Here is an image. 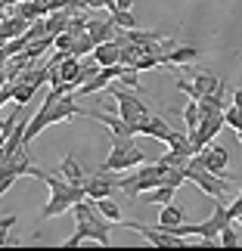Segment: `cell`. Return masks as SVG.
<instances>
[{"label":"cell","mask_w":242,"mask_h":251,"mask_svg":"<svg viewBox=\"0 0 242 251\" xmlns=\"http://www.w3.org/2000/svg\"><path fill=\"white\" fill-rule=\"evenodd\" d=\"M72 214H75V233L65 239V248H75V245H81V242H96V245H112V226L109 220L103 217V211L96 208V201L93 199H81L78 205L72 208Z\"/></svg>","instance_id":"1"},{"label":"cell","mask_w":242,"mask_h":251,"mask_svg":"<svg viewBox=\"0 0 242 251\" xmlns=\"http://www.w3.org/2000/svg\"><path fill=\"white\" fill-rule=\"evenodd\" d=\"M34 177L44 180L47 186H50V199H47V205H44V211H41V220L59 217V214H65V211H72L81 199H87V196H84V186H75V183H69L62 174H47V171L37 168Z\"/></svg>","instance_id":"2"},{"label":"cell","mask_w":242,"mask_h":251,"mask_svg":"<svg viewBox=\"0 0 242 251\" xmlns=\"http://www.w3.org/2000/svg\"><path fill=\"white\" fill-rule=\"evenodd\" d=\"M146 161L143 149L134 146V137H112V149H109V158L100 165V171H109V174H118V171H131Z\"/></svg>","instance_id":"3"},{"label":"cell","mask_w":242,"mask_h":251,"mask_svg":"<svg viewBox=\"0 0 242 251\" xmlns=\"http://www.w3.org/2000/svg\"><path fill=\"white\" fill-rule=\"evenodd\" d=\"M187 177L196 183V186L205 192V196H211V199H224L227 192L233 189V183H230L224 174L208 171L205 165H202V158H199V155H192V158H189V165H187Z\"/></svg>","instance_id":"4"},{"label":"cell","mask_w":242,"mask_h":251,"mask_svg":"<svg viewBox=\"0 0 242 251\" xmlns=\"http://www.w3.org/2000/svg\"><path fill=\"white\" fill-rule=\"evenodd\" d=\"M161 183H164V168L159 165V161H152V165L134 171V174H128V177H121V180H118V189H121L128 199H137L140 192L156 189V186H161Z\"/></svg>","instance_id":"5"},{"label":"cell","mask_w":242,"mask_h":251,"mask_svg":"<svg viewBox=\"0 0 242 251\" xmlns=\"http://www.w3.org/2000/svg\"><path fill=\"white\" fill-rule=\"evenodd\" d=\"M109 96H115V105H118V115H121V118L131 124L134 130L140 133L143 121H146L149 115H152V112L146 109V102H143L140 96H134V93H131V87H128V90H109Z\"/></svg>","instance_id":"6"},{"label":"cell","mask_w":242,"mask_h":251,"mask_svg":"<svg viewBox=\"0 0 242 251\" xmlns=\"http://www.w3.org/2000/svg\"><path fill=\"white\" fill-rule=\"evenodd\" d=\"M115 226L140 233L149 245H161V248H180V245H183V236H174L171 229H164V226H159V224H156V226H146V224H134V220H118Z\"/></svg>","instance_id":"7"},{"label":"cell","mask_w":242,"mask_h":251,"mask_svg":"<svg viewBox=\"0 0 242 251\" xmlns=\"http://www.w3.org/2000/svg\"><path fill=\"white\" fill-rule=\"evenodd\" d=\"M115 189H118V180H115L109 171H100V168H96L93 174H87V180H84V196L93 199V201L112 196Z\"/></svg>","instance_id":"8"},{"label":"cell","mask_w":242,"mask_h":251,"mask_svg":"<svg viewBox=\"0 0 242 251\" xmlns=\"http://www.w3.org/2000/svg\"><path fill=\"white\" fill-rule=\"evenodd\" d=\"M196 155L202 158V165H205L208 171H215V174H224L227 177V165H230V152L227 146H220V143H208L202 152H196Z\"/></svg>","instance_id":"9"},{"label":"cell","mask_w":242,"mask_h":251,"mask_svg":"<svg viewBox=\"0 0 242 251\" xmlns=\"http://www.w3.org/2000/svg\"><path fill=\"white\" fill-rule=\"evenodd\" d=\"M196 59H199V47H192V44H177L174 50L161 53V65H168V69H183V65H189Z\"/></svg>","instance_id":"10"},{"label":"cell","mask_w":242,"mask_h":251,"mask_svg":"<svg viewBox=\"0 0 242 251\" xmlns=\"http://www.w3.org/2000/svg\"><path fill=\"white\" fill-rule=\"evenodd\" d=\"M93 59L103 65H115V62H121V41H106V44H96V50H93Z\"/></svg>","instance_id":"11"},{"label":"cell","mask_w":242,"mask_h":251,"mask_svg":"<svg viewBox=\"0 0 242 251\" xmlns=\"http://www.w3.org/2000/svg\"><path fill=\"white\" fill-rule=\"evenodd\" d=\"M140 133H146V137H156V140H161V143H168V137L174 133V127L161 118V115H149V118L143 121Z\"/></svg>","instance_id":"12"},{"label":"cell","mask_w":242,"mask_h":251,"mask_svg":"<svg viewBox=\"0 0 242 251\" xmlns=\"http://www.w3.org/2000/svg\"><path fill=\"white\" fill-rule=\"evenodd\" d=\"M87 34L93 37L96 44H106V41H112L115 34H118V25L112 22H103V19H87Z\"/></svg>","instance_id":"13"},{"label":"cell","mask_w":242,"mask_h":251,"mask_svg":"<svg viewBox=\"0 0 242 251\" xmlns=\"http://www.w3.org/2000/svg\"><path fill=\"white\" fill-rule=\"evenodd\" d=\"M174 186H168V183H161V186H156V189H146V192H140L137 196V201L140 205H168V201H174Z\"/></svg>","instance_id":"14"},{"label":"cell","mask_w":242,"mask_h":251,"mask_svg":"<svg viewBox=\"0 0 242 251\" xmlns=\"http://www.w3.org/2000/svg\"><path fill=\"white\" fill-rule=\"evenodd\" d=\"M59 174L69 183H75V186H84V180H87V174H84V168L78 165V158H75V155H65L59 161Z\"/></svg>","instance_id":"15"},{"label":"cell","mask_w":242,"mask_h":251,"mask_svg":"<svg viewBox=\"0 0 242 251\" xmlns=\"http://www.w3.org/2000/svg\"><path fill=\"white\" fill-rule=\"evenodd\" d=\"M177 224H187V211H183V208H177L174 201H168V205H161V211H159V226L171 229V226H177Z\"/></svg>","instance_id":"16"},{"label":"cell","mask_w":242,"mask_h":251,"mask_svg":"<svg viewBox=\"0 0 242 251\" xmlns=\"http://www.w3.org/2000/svg\"><path fill=\"white\" fill-rule=\"evenodd\" d=\"M192 84L202 90V96H208V93H217L220 87H224V81L217 78L215 72H192Z\"/></svg>","instance_id":"17"},{"label":"cell","mask_w":242,"mask_h":251,"mask_svg":"<svg viewBox=\"0 0 242 251\" xmlns=\"http://www.w3.org/2000/svg\"><path fill=\"white\" fill-rule=\"evenodd\" d=\"M6 87H9V96L16 100V105H25L34 96V90H37V87L28 84V81H16V84H6Z\"/></svg>","instance_id":"18"},{"label":"cell","mask_w":242,"mask_h":251,"mask_svg":"<svg viewBox=\"0 0 242 251\" xmlns=\"http://www.w3.org/2000/svg\"><path fill=\"white\" fill-rule=\"evenodd\" d=\"M183 115V124H187V133H192L199 127V121H202V109H199V100H189L187 102V109L180 112Z\"/></svg>","instance_id":"19"},{"label":"cell","mask_w":242,"mask_h":251,"mask_svg":"<svg viewBox=\"0 0 242 251\" xmlns=\"http://www.w3.org/2000/svg\"><path fill=\"white\" fill-rule=\"evenodd\" d=\"M109 19H112L118 28H124V31L137 28V16H134V9H109Z\"/></svg>","instance_id":"20"},{"label":"cell","mask_w":242,"mask_h":251,"mask_svg":"<svg viewBox=\"0 0 242 251\" xmlns=\"http://www.w3.org/2000/svg\"><path fill=\"white\" fill-rule=\"evenodd\" d=\"M96 208L103 211V217L109 220V224H118V220H121V208L112 201V196H106V199H96Z\"/></svg>","instance_id":"21"},{"label":"cell","mask_w":242,"mask_h":251,"mask_svg":"<svg viewBox=\"0 0 242 251\" xmlns=\"http://www.w3.org/2000/svg\"><path fill=\"white\" fill-rule=\"evenodd\" d=\"M19 180V171L9 165V161H3L0 165V199H3V192H9V186Z\"/></svg>","instance_id":"22"},{"label":"cell","mask_w":242,"mask_h":251,"mask_svg":"<svg viewBox=\"0 0 242 251\" xmlns=\"http://www.w3.org/2000/svg\"><path fill=\"white\" fill-rule=\"evenodd\" d=\"M16 214H6V217H0V248H6V245H19V239H9V229L16 226Z\"/></svg>","instance_id":"23"},{"label":"cell","mask_w":242,"mask_h":251,"mask_svg":"<svg viewBox=\"0 0 242 251\" xmlns=\"http://www.w3.org/2000/svg\"><path fill=\"white\" fill-rule=\"evenodd\" d=\"M220 245H227V248H236V245H239V233L233 229V224L220 229Z\"/></svg>","instance_id":"24"},{"label":"cell","mask_w":242,"mask_h":251,"mask_svg":"<svg viewBox=\"0 0 242 251\" xmlns=\"http://www.w3.org/2000/svg\"><path fill=\"white\" fill-rule=\"evenodd\" d=\"M177 90H180V93H187L189 100H202V90H199V87H196V84H189V81H183V78H177Z\"/></svg>","instance_id":"25"},{"label":"cell","mask_w":242,"mask_h":251,"mask_svg":"<svg viewBox=\"0 0 242 251\" xmlns=\"http://www.w3.org/2000/svg\"><path fill=\"white\" fill-rule=\"evenodd\" d=\"M227 208H230V214H233V220L242 217V192H239V199L233 201V205H227Z\"/></svg>","instance_id":"26"},{"label":"cell","mask_w":242,"mask_h":251,"mask_svg":"<svg viewBox=\"0 0 242 251\" xmlns=\"http://www.w3.org/2000/svg\"><path fill=\"white\" fill-rule=\"evenodd\" d=\"M131 6H134V0H115L112 9H131Z\"/></svg>","instance_id":"27"},{"label":"cell","mask_w":242,"mask_h":251,"mask_svg":"<svg viewBox=\"0 0 242 251\" xmlns=\"http://www.w3.org/2000/svg\"><path fill=\"white\" fill-rule=\"evenodd\" d=\"M239 224H242V217H239Z\"/></svg>","instance_id":"28"}]
</instances>
